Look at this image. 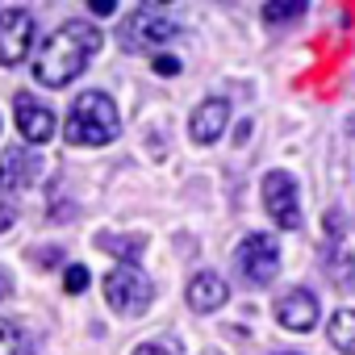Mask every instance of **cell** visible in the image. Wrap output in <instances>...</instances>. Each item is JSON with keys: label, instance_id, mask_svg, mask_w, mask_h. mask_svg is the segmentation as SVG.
Wrapping results in <instances>:
<instances>
[{"label": "cell", "instance_id": "7", "mask_svg": "<svg viewBox=\"0 0 355 355\" xmlns=\"http://www.w3.org/2000/svg\"><path fill=\"white\" fill-rule=\"evenodd\" d=\"M34 51V13L5 9L0 13V67H17Z\"/></svg>", "mask_w": 355, "mask_h": 355}, {"label": "cell", "instance_id": "2", "mask_svg": "<svg viewBox=\"0 0 355 355\" xmlns=\"http://www.w3.org/2000/svg\"><path fill=\"white\" fill-rule=\"evenodd\" d=\"M117 134H121V117H117V105L109 101V92H96V88L80 92L67 113L63 138L71 146H109Z\"/></svg>", "mask_w": 355, "mask_h": 355}, {"label": "cell", "instance_id": "16", "mask_svg": "<svg viewBox=\"0 0 355 355\" xmlns=\"http://www.w3.org/2000/svg\"><path fill=\"white\" fill-rule=\"evenodd\" d=\"M96 247H101V251L121 255V263H138V251L146 247V239H142V234H134V239H113V234H101V239H96Z\"/></svg>", "mask_w": 355, "mask_h": 355}, {"label": "cell", "instance_id": "17", "mask_svg": "<svg viewBox=\"0 0 355 355\" xmlns=\"http://www.w3.org/2000/svg\"><path fill=\"white\" fill-rule=\"evenodd\" d=\"M305 13V0H293V5H280V0H272V5H263V21L268 26H280V21H293Z\"/></svg>", "mask_w": 355, "mask_h": 355}, {"label": "cell", "instance_id": "11", "mask_svg": "<svg viewBox=\"0 0 355 355\" xmlns=\"http://www.w3.org/2000/svg\"><path fill=\"white\" fill-rule=\"evenodd\" d=\"M184 297H189V309L193 313H214V309H222L230 301V284L218 272H197L189 280V293Z\"/></svg>", "mask_w": 355, "mask_h": 355}, {"label": "cell", "instance_id": "13", "mask_svg": "<svg viewBox=\"0 0 355 355\" xmlns=\"http://www.w3.org/2000/svg\"><path fill=\"white\" fill-rule=\"evenodd\" d=\"M326 276L334 288H347L355 280V255L343 247V239H330L326 243Z\"/></svg>", "mask_w": 355, "mask_h": 355}, {"label": "cell", "instance_id": "10", "mask_svg": "<svg viewBox=\"0 0 355 355\" xmlns=\"http://www.w3.org/2000/svg\"><path fill=\"white\" fill-rule=\"evenodd\" d=\"M226 121H230V101L209 96V101H201V105L193 109V117H189V134H193L197 146H209V142H218V138L226 134Z\"/></svg>", "mask_w": 355, "mask_h": 355}, {"label": "cell", "instance_id": "22", "mask_svg": "<svg viewBox=\"0 0 355 355\" xmlns=\"http://www.w3.org/2000/svg\"><path fill=\"white\" fill-rule=\"evenodd\" d=\"M30 259H34V263H59L63 251H59V247H51V251H30Z\"/></svg>", "mask_w": 355, "mask_h": 355}, {"label": "cell", "instance_id": "4", "mask_svg": "<svg viewBox=\"0 0 355 355\" xmlns=\"http://www.w3.org/2000/svg\"><path fill=\"white\" fill-rule=\"evenodd\" d=\"M234 268H239V276H243L247 288L272 284L276 272H280V239L251 230V234L239 243V251H234Z\"/></svg>", "mask_w": 355, "mask_h": 355}, {"label": "cell", "instance_id": "21", "mask_svg": "<svg viewBox=\"0 0 355 355\" xmlns=\"http://www.w3.org/2000/svg\"><path fill=\"white\" fill-rule=\"evenodd\" d=\"M13 222H17V209H13L9 201H0V234H5V230H9Z\"/></svg>", "mask_w": 355, "mask_h": 355}, {"label": "cell", "instance_id": "25", "mask_svg": "<svg viewBox=\"0 0 355 355\" xmlns=\"http://www.w3.org/2000/svg\"><path fill=\"white\" fill-rule=\"evenodd\" d=\"M284 355H301V351H284Z\"/></svg>", "mask_w": 355, "mask_h": 355}, {"label": "cell", "instance_id": "5", "mask_svg": "<svg viewBox=\"0 0 355 355\" xmlns=\"http://www.w3.org/2000/svg\"><path fill=\"white\" fill-rule=\"evenodd\" d=\"M175 34H180V26H175L171 17H163L159 9H134V13H125V17H121V30H117L121 46L134 51V55L159 51V46L171 42Z\"/></svg>", "mask_w": 355, "mask_h": 355}, {"label": "cell", "instance_id": "20", "mask_svg": "<svg viewBox=\"0 0 355 355\" xmlns=\"http://www.w3.org/2000/svg\"><path fill=\"white\" fill-rule=\"evenodd\" d=\"M150 67H155V76H175V71H180V59H171V55H155V59H150Z\"/></svg>", "mask_w": 355, "mask_h": 355}, {"label": "cell", "instance_id": "9", "mask_svg": "<svg viewBox=\"0 0 355 355\" xmlns=\"http://www.w3.org/2000/svg\"><path fill=\"white\" fill-rule=\"evenodd\" d=\"M318 318H322V305H318V297H313L309 288H288V293L276 301V322H280L284 330L305 334V330L318 326Z\"/></svg>", "mask_w": 355, "mask_h": 355}, {"label": "cell", "instance_id": "24", "mask_svg": "<svg viewBox=\"0 0 355 355\" xmlns=\"http://www.w3.org/2000/svg\"><path fill=\"white\" fill-rule=\"evenodd\" d=\"M92 13H96V17H109V13H113V0H92Z\"/></svg>", "mask_w": 355, "mask_h": 355}, {"label": "cell", "instance_id": "26", "mask_svg": "<svg viewBox=\"0 0 355 355\" xmlns=\"http://www.w3.org/2000/svg\"><path fill=\"white\" fill-rule=\"evenodd\" d=\"M351 130H355V121H351Z\"/></svg>", "mask_w": 355, "mask_h": 355}, {"label": "cell", "instance_id": "19", "mask_svg": "<svg viewBox=\"0 0 355 355\" xmlns=\"http://www.w3.org/2000/svg\"><path fill=\"white\" fill-rule=\"evenodd\" d=\"M130 355H175V343L171 338H150V343H138Z\"/></svg>", "mask_w": 355, "mask_h": 355}, {"label": "cell", "instance_id": "1", "mask_svg": "<svg viewBox=\"0 0 355 355\" xmlns=\"http://www.w3.org/2000/svg\"><path fill=\"white\" fill-rule=\"evenodd\" d=\"M105 46V34L92 21H63L55 34H46V42L34 55V80L42 88H67L84 76L88 59Z\"/></svg>", "mask_w": 355, "mask_h": 355}, {"label": "cell", "instance_id": "6", "mask_svg": "<svg viewBox=\"0 0 355 355\" xmlns=\"http://www.w3.org/2000/svg\"><path fill=\"white\" fill-rule=\"evenodd\" d=\"M263 209H268V218L280 230H301L305 226V218H301V193H297L293 171H268L263 175Z\"/></svg>", "mask_w": 355, "mask_h": 355}, {"label": "cell", "instance_id": "12", "mask_svg": "<svg viewBox=\"0 0 355 355\" xmlns=\"http://www.w3.org/2000/svg\"><path fill=\"white\" fill-rule=\"evenodd\" d=\"M38 155L34 150H5L0 155V193H17V189H26L34 175H38Z\"/></svg>", "mask_w": 355, "mask_h": 355}, {"label": "cell", "instance_id": "18", "mask_svg": "<svg viewBox=\"0 0 355 355\" xmlns=\"http://www.w3.org/2000/svg\"><path fill=\"white\" fill-rule=\"evenodd\" d=\"M88 280H92V276H88L84 263H67V272H63V288H67L71 297H80V293L88 288Z\"/></svg>", "mask_w": 355, "mask_h": 355}, {"label": "cell", "instance_id": "8", "mask_svg": "<svg viewBox=\"0 0 355 355\" xmlns=\"http://www.w3.org/2000/svg\"><path fill=\"white\" fill-rule=\"evenodd\" d=\"M13 117H17V134H21L30 146L51 142V138H55V130H59L55 109H51V105H42L34 92H17V96H13Z\"/></svg>", "mask_w": 355, "mask_h": 355}, {"label": "cell", "instance_id": "3", "mask_svg": "<svg viewBox=\"0 0 355 355\" xmlns=\"http://www.w3.org/2000/svg\"><path fill=\"white\" fill-rule=\"evenodd\" d=\"M105 301H109L113 313L138 318V313L150 309L155 284H150V276H146L138 263H121V259H117V263L109 268V276H105Z\"/></svg>", "mask_w": 355, "mask_h": 355}, {"label": "cell", "instance_id": "23", "mask_svg": "<svg viewBox=\"0 0 355 355\" xmlns=\"http://www.w3.org/2000/svg\"><path fill=\"white\" fill-rule=\"evenodd\" d=\"M13 297V276H9V268H0V301H9Z\"/></svg>", "mask_w": 355, "mask_h": 355}, {"label": "cell", "instance_id": "15", "mask_svg": "<svg viewBox=\"0 0 355 355\" xmlns=\"http://www.w3.org/2000/svg\"><path fill=\"white\" fill-rule=\"evenodd\" d=\"M0 355H34L26 330L17 322H9V318H0Z\"/></svg>", "mask_w": 355, "mask_h": 355}, {"label": "cell", "instance_id": "14", "mask_svg": "<svg viewBox=\"0 0 355 355\" xmlns=\"http://www.w3.org/2000/svg\"><path fill=\"white\" fill-rule=\"evenodd\" d=\"M326 334H330V347H334V351L355 355V309H338V313L330 318Z\"/></svg>", "mask_w": 355, "mask_h": 355}]
</instances>
